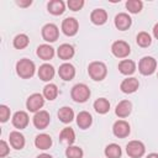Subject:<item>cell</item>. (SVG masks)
<instances>
[{
	"label": "cell",
	"mask_w": 158,
	"mask_h": 158,
	"mask_svg": "<svg viewBox=\"0 0 158 158\" xmlns=\"http://www.w3.org/2000/svg\"><path fill=\"white\" fill-rule=\"evenodd\" d=\"M111 52L117 58H126L130 54L131 48H130L127 42H125V41H116L111 46Z\"/></svg>",
	"instance_id": "8992f818"
},
{
	"label": "cell",
	"mask_w": 158,
	"mask_h": 158,
	"mask_svg": "<svg viewBox=\"0 0 158 158\" xmlns=\"http://www.w3.org/2000/svg\"><path fill=\"white\" fill-rule=\"evenodd\" d=\"M130 125L126 122V121H123V120H118V121H116L115 123H114V126H112V132H114V135L116 136V137H118V138H125V137H127L128 135H130Z\"/></svg>",
	"instance_id": "8fae6325"
},
{
	"label": "cell",
	"mask_w": 158,
	"mask_h": 158,
	"mask_svg": "<svg viewBox=\"0 0 158 158\" xmlns=\"http://www.w3.org/2000/svg\"><path fill=\"white\" fill-rule=\"evenodd\" d=\"M146 158H158V153H151V154H148Z\"/></svg>",
	"instance_id": "60d3db41"
},
{
	"label": "cell",
	"mask_w": 158,
	"mask_h": 158,
	"mask_svg": "<svg viewBox=\"0 0 158 158\" xmlns=\"http://www.w3.org/2000/svg\"><path fill=\"white\" fill-rule=\"evenodd\" d=\"M28 115L25 112V111H17L12 116V125L16 127V128H25L27 125H28Z\"/></svg>",
	"instance_id": "5bb4252c"
},
{
	"label": "cell",
	"mask_w": 158,
	"mask_h": 158,
	"mask_svg": "<svg viewBox=\"0 0 158 158\" xmlns=\"http://www.w3.org/2000/svg\"><path fill=\"white\" fill-rule=\"evenodd\" d=\"M143 7V2L141 0H128L126 2V9L131 14H138Z\"/></svg>",
	"instance_id": "1f68e13d"
},
{
	"label": "cell",
	"mask_w": 158,
	"mask_h": 158,
	"mask_svg": "<svg viewBox=\"0 0 158 158\" xmlns=\"http://www.w3.org/2000/svg\"><path fill=\"white\" fill-rule=\"evenodd\" d=\"M67 5H68V7H69L70 10L78 11V10H80V9L84 6V1H83V0H68Z\"/></svg>",
	"instance_id": "e575fe53"
},
{
	"label": "cell",
	"mask_w": 158,
	"mask_h": 158,
	"mask_svg": "<svg viewBox=\"0 0 158 158\" xmlns=\"http://www.w3.org/2000/svg\"><path fill=\"white\" fill-rule=\"evenodd\" d=\"M58 95V88L56 84H47L43 88V96L47 100H54Z\"/></svg>",
	"instance_id": "f546056e"
},
{
	"label": "cell",
	"mask_w": 158,
	"mask_h": 158,
	"mask_svg": "<svg viewBox=\"0 0 158 158\" xmlns=\"http://www.w3.org/2000/svg\"><path fill=\"white\" fill-rule=\"evenodd\" d=\"M139 86V83H138V79L136 78H127V79H123L121 85H120V89L122 93L125 94H132L135 93Z\"/></svg>",
	"instance_id": "7c38bea8"
},
{
	"label": "cell",
	"mask_w": 158,
	"mask_h": 158,
	"mask_svg": "<svg viewBox=\"0 0 158 158\" xmlns=\"http://www.w3.org/2000/svg\"><path fill=\"white\" fill-rule=\"evenodd\" d=\"M49 120H51L49 114L46 110H40L33 116V125H35L36 128L43 130L49 125Z\"/></svg>",
	"instance_id": "30bf717a"
},
{
	"label": "cell",
	"mask_w": 158,
	"mask_h": 158,
	"mask_svg": "<svg viewBox=\"0 0 158 158\" xmlns=\"http://www.w3.org/2000/svg\"><path fill=\"white\" fill-rule=\"evenodd\" d=\"M54 77V68L51 64H42L38 69V78L43 81H49Z\"/></svg>",
	"instance_id": "e0dca14e"
},
{
	"label": "cell",
	"mask_w": 158,
	"mask_h": 158,
	"mask_svg": "<svg viewBox=\"0 0 158 158\" xmlns=\"http://www.w3.org/2000/svg\"><path fill=\"white\" fill-rule=\"evenodd\" d=\"M16 4H17L19 6H21V7H26V6H30V5L32 4V1H31V0H26V1L17 0V1H16Z\"/></svg>",
	"instance_id": "74e56055"
},
{
	"label": "cell",
	"mask_w": 158,
	"mask_h": 158,
	"mask_svg": "<svg viewBox=\"0 0 158 158\" xmlns=\"http://www.w3.org/2000/svg\"><path fill=\"white\" fill-rule=\"evenodd\" d=\"M126 152L131 158H141L144 154L146 148L141 141H131L126 146Z\"/></svg>",
	"instance_id": "5b68a950"
},
{
	"label": "cell",
	"mask_w": 158,
	"mask_h": 158,
	"mask_svg": "<svg viewBox=\"0 0 158 158\" xmlns=\"http://www.w3.org/2000/svg\"><path fill=\"white\" fill-rule=\"evenodd\" d=\"M131 23H132L131 17H130L127 14H125V12L117 14V15L115 16V26H116V28L120 30V31H125V30L130 28Z\"/></svg>",
	"instance_id": "4fadbf2b"
},
{
	"label": "cell",
	"mask_w": 158,
	"mask_h": 158,
	"mask_svg": "<svg viewBox=\"0 0 158 158\" xmlns=\"http://www.w3.org/2000/svg\"><path fill=\"white\" fill-rule=\"evenodd\" d=\"M121 154H122L121 147L116 143H110L105 148V156L107 158H120Z\"/></svg>",
	"instance_id": "f1b7e54d"
},
{
	"label": "cell",
	"mask_w": 158,
	"mask_h": 158,
	"mask_svg": "<svg viewBox=\"0 0 158 158\" xmlns=\"http://www.w3.org/2000/svg\"><path fill=\"white\" fill-rule=\"evenodd\" d=\"M9 118H10V109L6 105H1L0 106V121L6 122Z\"/></svg>",
	"instance_id": "d590c367"
},
{
	"label": "cell",
	"mask_w": 158,
	"mask_h": 158,
	"mask_svg": "<svg viewBox=\"0 0 158 158\" xmlns=\"http://www.w3.org/2000/svg\"><path fill=\"white\" fill-rule=\"evenodd\" d=\"M10 138V144L12 146V148L15 149H21L25 146V137L22 133H20L19 131H12L9 136Z\"/></svg>",
	"instance_id": "44dd1931"
},
{
	"label": "cell",
	"mask_w": 158,
	"mask_h": 158,
	"mask_svg": "<svg viewBox=\"0 0 158 158\" xmlns=\"http://www.w3.org/2000/svg\"><path fill=\"white\" fill-rule=\"evenodd\" d=\"M131 111H132V104H131V101H128V100H122V101H120V102L116 105V109H115V114H116L118 117H121V118L127 117V116L131 114Z\"/></svg>",
	"instance_id": "2e32d148"
},
{
	"label": "cell",
	"mask_w": 158,
	"mask_h": 158,
	"mask_svg": "<svg viewBox=\"0 0 158 158\" xmlns=\"http://www.w3.org/2000/svg\"><path fill=\"white\" fill-rule=\"evenodd\" d=\"M58 118L63 122V123H69L72 122V120L74 118V111L73 109L68 107V106H63L59 109L58 111Z\"/></svg>",
	"instance_id": "4316f807"
},
{
	"label": "cell",
	"mask_w": 158,
	"mask_h": 158,
	"mask_svg": "<svg viewBox=\"0 0 158 158\" xmlns=\"http://www.w3.org/2000/svg\"><path fill=\"white\" fill-rule=\"evenodd\" d=\"M79 30V23L74 17H67L62 22V31L67 36H74L77 35Z\"/></svg>",
	"instance_id": "9c48e42d"
},
{
	"label": "cell",
	"mask_w": 158,
	"mask_h": 158,
	"mask_svg": "<svg viewBox=\"0 0 158 158\" xmlns=\"http://www.w3.org/2000/svg\"><path fill=\"white\" fill-rule=\"evenodd\" d=\"M59 139L62 143L64 144H68V146H72V143L75 141V133L73 131V128L70 127H65L60 131L59 133Z\"/></svg>",
	"instance_id": "484cf974"
},
{
	"label": "cell",
	"mask_w": 158,
	"mask_h": 158,
	"mask_svg": "<svg viewBox=\"0 0 158 158\" xmlns=\"http://www.w3.org/2000/svg\"><path fill=\"white\" fill-rule=\"evenodd\" d=\"M157 68V60L153 57L146 56L143 57L138 63V70L142 75H151L154 73Z\"/></svg>",
	"instance_id": "277c9868"
},
{
	"label": "cell",
	"mask_w": 158,
	"mask_h": 158,
	"mask_svg": "<svg viewBox=\"0 0 158 158\" xmlns=\"http://www.w3.org/2000/svg\"><path fill=\"white\" fill-rule=\"evenodd\" d=\"M28 43H30V40L25 33H20L14 38V47L17 48V49L26 48L28 46Z\"/></svg>",
	"instance_id": "4dcf8cb0"
},
{
	"label": "cell",
	"mask_w": 158,
	"mask_h": 158,
	"mask_svg": "<svg viewBox=\"0 0 158 158\" xmlns=\"http://www.w3.org/2000/svg\"><path fill=\"white\" fill-rule=\"evenodd\" d=\"M88 73L93 80L100 81L107 74V68L102 62H93L88 67Z\"/></svg>",
	"instance_id": "7a4b0ae2"
},
{
	"label": "cell",
	"mask_w": 158,
	"mask_h": 158,
	"mask_svg": "<svg viewBox=\"0 0 158 158\" xmlns=\"http://www.w3.org/2000/svg\"><path fill=\"white\" fill-rule=\"evenodd\" d=\"M93 123V117L88 112V111H80L77 116V125L83 128V130H86L91 126Z\"/></svg>",
	"instance_id": "ac0fdd59"
},
{
	"label": "cell",
	"mask_w": 158,
	"mask_h": 158,
	"mask_svg": "<svg viewBox=\"0 0 158 158\" xmlns=\"http://www.w3.org/2000/svg\"><path fill=\"white\" fill-rule=\"evenodd\" d=\"M37 158H52V156H49V154H47V153H42V154H40Z\"/></svg>",
	"instance_id": "ab89813d"
},
{
	"label": "cell",
	"mask_w": 158,
	"mask_h": 158,
	"mask_svg": "<svg viewBox=\"0 0 158 158\" xmlns=\"http://www.w3.org/2000/svg\"><path fill=\"white\" fill-rule=\"evenodd\" d=\"M47 9H48V11H49L52 15L58 16V15H62V14L64 12L65 5H64V2H63L62 0H52V1L48 2Z\"/></svg>",
	"instance_id": "603a6c76"
},
{
	"label": "cell",
	"mask_w": 158,
	"mask_h": 158,
	"mask_svg": "<svg viewBox=\"0 0 158 158\" xmlns=\"http://www.w3.org/2000/svg\"><path fill=\"white\" fill-rule=\"evenodd\" d=\"M94 109L98 114H106L110 110V102L105 98H99L94 102Z\"/></svg>",
	"instance_id": "83f0119b"
},
{
	"label": "cell",
	"mask_w": 158,
	"mask_h": 158,
	"mask_svg": "<svg viewBox=\"0 0 158 158\" xmlns=\"http://www.w3.org/2000/svg\"><path fill=\"white\" fill-rule=\"evenodd\" d=\"M37 56L43 60H49L54 56V48L49 44H41L37 48Z\"/></svg>",
	"instance_id": "7402d4cb"
},
{
	"label": "cell",
	"mask_w": 158,
	"mask_h": 158,
	"mask_svg": "<svg viewBox=\"0 0 158 158\" xmlns=\"http://www.w3.org/2000/svg\"><path fill=\"white\" fill-rule=\"evenodd\" d=\"M118 70L125 75H131L136 70V63L131 59H123L118 63Z\"/></svg>",
	"instance_id": "d4e9b609"
},
{
	"label": "cell",
	"mask_w": 158,
	"mask_h": 158,
	"mask_svg": "<svg viewBox=\"0 0 158 158\" xmlns=\"http://www.w3.org/2000/svg\"><path fill=\"white\" fill-rule=\"evenodd\" d=\"M58 75L63 80H72L75 75V69L70 63H63L58 69Z\"/></svg>",
	"instance_id": "9a60e30c"
},
{
	"label": "cell",
	"mask_w": 158,
	"mask_h": 158,
	"mask_svg": "<svg viewBox=\"0 0 158 158\" xmlns=\"http://www.w3.org/2000/svg\"><path fill=\"white\" fill-rule=\"evenodd\" d=\"M59 30L54 23H47L42 27V37L47 42H54L58 40Z\"/></svg>",
	"instance_id": "ba28073f"
},
{
	"label": "cell",
	"mask_w": 158,
	"mask_h": 158,
	"mask_svg": "<svg viewBox=\"0 0 158 158\" xmlns=\"http://www.w3.org/2000/svg\"><path fill=\"white\" fill-rule=\"evenodd\" d=\"M83 149L78 146H68L65 149L67 158H83Z\"/></svg>",
	"instance_id": "d6a6232c"
},
{
	"label": "cell",
	"mask_w": 158,
	"mask_h": 158,
	"mask_svg": "<svg viewBox=\"0 0 158 158\" xmlns=\"http://www.w3.org/2000/svg\"><path fill=\"white\" fill-rule=\"evenodd\" d=\"M153 36L158 40V23H156L154 27H153Z\"/></svg>",
	"instance_id": "f35d334b"
},
{
	"label": "cell",
	"mask_w": 158,
	"mask_h": 158,
	"mask_svg": "<svg viewBox=\"0 0 158 158\" xmlns=\"http://www.w3.org/2000/svg\"><path fill=\"white\" fill-rule=\"evenodd\" d=\"M136 42H137V44L139 47H143L144 48V47H148L151 44L152 38H151V36L147 32H139L137 35V37H136Z\"/></svg>",
	"instance_id": "836d02e7"
},
{
	"label": "cell",
	"mask_w": 158,
	"mask_h": 158,
	"mask_svg": "<svg viewBox=\"0 0 158 158\" xmlns=\"http://www.w3.org/2000/svg\"><path fill=\"white\" fill-rule=\"evenodd\" d=\"M44 104V99H43V95L36 93V94H32L28 96L27 101H26V106H27V110L31 111V112H38L40 109L43 106Z\"/></svg>",
	"instance_id": "52a82bcc"
},
{
	"label": "cell",
	"mask_w": 158,
	"mask_h": 158,
	"mask_svg": "<svg viewBox=\"0 0 158 158\" xmlns=\"http://www.w3.org/2000/svg\"><path fill=\"white\" fill-rule=\"evenodd\" d=\"M9 152H10V148H9L7 143L4 139H1L0 141V158H4L5 156H7Z\"/></svg>",
	"instance_id": "8d00e7d4"
},
{
	"label": "cell",
	"mask_w": 158,
	"mask_h": 158,
	"mask_svg": "<svg viewBox=\"0 0 158 158\" xmlns=\"http://www.w3.org/2000/svg\"><path fill=\"white\" fill-rule=\"evenodd\" d=\"M70 96L74 101L77 102H85L89 96H90V89L88 85L83 84V83H79V84H75L73 88H72V91H70Z\"/></svg>",
	"instance_id": "3957f363"
},
{
	"label": "cell",
	"mask_w": 158,
	"mask_h": 158,
	"mask_svg": "<svg viewBox=\"0 0 158 158\" xmlns=\"http://www.w3.org/2000/svg\"><path fill=\"white\" fill-rule=\"evenodd\" d=\"M35 146L38 149H48L52 146V138L47 133H41L35 138Z\"/></svg>",
	"instance_id": "ffe728a7"
},
{
	"label": "cell",
	"mask_w": 158,
	"mask_h": 158,
	"mask_svg": "<svg viewBox=\"0 0 158 158\" xmlns=\"http://www.w3.org/2000/svg\"><path fill=\"white\" fill-rule=\"evenodd\" d=\"M90 20L95 25H104L107 21V12L104 9H95L90 14Z\"/></svg>",
	"instance_id": "d6986e66"
},
{
	"label": "cell",
	"mask_w": 158,
	"mask_h": 158,
	"mask_svg": "<svg viewBox=\"0 0 158 158\" xmlns=\"http://www.w3.org/2000/svg\"><path fill=\"white\" fill-rule=\"evenodd\" d=\"M16 73L23 79H28L35 74V63L27 58H22L16 63Z\"/></svg>",
	"instance_id": "6da1fadb"
},
{
	"label": "cell",
	"mask_w": 158,
	"mask_h": 158,
	"mask_svg": "<svg viewBox=\"0 0 158 158\" xmlns=\"http://www.w3.org/2000/svg\"><path fill=\"white\" fill-rule=\"evenodd\" d=\"M57 54L60 59L68 60L74 56V48H73V46H70L68 43H63V44L59 46V48L57 51Z\"/></svg>",
	"instance_id": "cb8c5ba5"
}]
</instances>
